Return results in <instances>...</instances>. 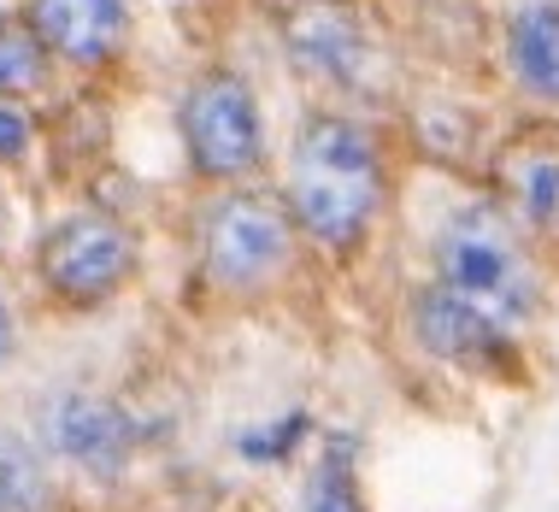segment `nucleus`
Segmentation results:
<instances>
[{
    "mask_svg": "<svg viewBox=\"0 0 559 512\" xmlns=\"http://www.w3.org/2000/svg\"><path fill=\"white\" fill-rule=\"evenodd\" d=\"M177 130H183L189 165L213 183H241L265 165L260 100L236 71H201L177 100Z\"/></svg>",
    "mask_w": 559,
    "mask_h": 512,
    "instance_id": "20e7f679",
    "label": "nucleus"
},
{
    "mask_svg": "<svg viewBox=\"0 0 559 512\" xmlns=\"http://www.w3.org/2000/svg\"><path fill=\"white\" fill-rule=\"evenodd\" d=\"M0 242H7V201H0Z\"/></svg>",
    "mask_w": 559,
    "mask_h": 512,
    "instance_id": "a211bd4d",
    "label": "nucleus"
},
{
    "mask_svg": "<svg viewBox=\"0 0 559 512\" xmlns=\"http://www.w3.org/2000/svg\"><path fill=\"white\" fill-rule=\"evenodd\" d=\"M507 59H512V78L536 100H559V7L554 0H536V7H524L512 19Z\"/></svg>",
    "mask_w": 559,
    "mask_h": 512,
    "instance_id": "9d476101",
    "label": "nucleus"
},
{
    "mask_svg": "<svg viewBox=\"0 0 559 512\" xmlns=\"http://www.w3.org/2000/svg\"><path fill=\"white\" fill-rule=\"evenodd\" d=\"M24 147H29V118L0 100V159H19Z\"/></svg>",
    "mask_w": 559,
    "mask_h": 512,
    "instance_id": "dca6fc26",
    "label": "nucleus"
},
{
    "mask_svg": "<svg viewBox=\"0 0 559 512\" xmlns=\"http://www.w3.org/2000/svg\"><path fill=\"white\" fill-rule=\"evenodd\" d=\"M53 507V477L36 442L0 430V512H48Z\"/></svg>",
    "mask_w": 559,
    "mask_h": 512,
    "instance_id": "ddd939ff",
    "label": "nucleus"
},
{
    "mask_svg": "<svg viewBox=\"0 0 559 512\" xmlns=\"http://www.w3.org/2000/svg\"><path fill=\"white\" fill-rule=\"evenodd\" d=\"M12 359H19V312L0 295V371H12Z\"/></svg>",
    "mask_w": 559,
    "mask_h": 512,
    "instance_id": "f3484780",
    "label": "nucleus"
},
{
    "mask_svg": "<svg viewBox=\"0 0 559 512\" xmlns=\"http://www.w3.org/2000/svg\"><path fill=\"white\" fill-rule=\"evenodd\" d=\"M283 41H289L300 78L359 83V71H366V24L347 0H300L283 24Z\"/></svg>",
    "mask_w": 559,
    "mask_h": 512,
    "instance_id": "6e6552de",
    "label": "nucleus"
},
{
    "mask_svg": "<svg viewBox=\"0 0 559 512\" xmlns=\"http://www.w3.org/2000/svg\"><path fill=\"white\" fill-rule=\"evenodd\" d=\"M413 336L425 354L453 359V366H501L512 348V330L448 283H425L413 295Z\"/></svg>",
    "mask_w": 559,
    "mask_h": 512,
    "instance_id": "0eeeda50",
    "label": "nucleus"
},
{
    "mask_svg": "<svg viewBox=\"0 0 559 512\" xmlns=\"http://www.w3.org/2000/svg\"><path fill=\"white\" fill-rule=\"evenodd\" d=\"M507 201L531 230H559V147L507 154Z\"/></svg>",
    "mask_w": 559,
    "mask_h": 512,
    "instance_id": "f8f14e48",
    "label": "nucleus"
},
{
    "mask_svg": "<svg viewBox=\"0 0 559 512\" xmlns=\"http://www.w3.org/2000/svg\"><path fill=\"white\" fill-rule=\"evenodd\" d=\"M430 260H436V283H448L465 300H477L507 330L536 319V307H542L536 271H531V253H524L519 224H512L507 206H495V201L453 206L442 218V230H436Z\"/></svg>",
    "mask_w": 559,
    "mask_h": 512,
    "instance_id": "f03ea898",
    "label": "nucleus"
},
{
    "mask_svg": "<svg viewBox=\"0 0 559 512\" xmlns=\"http://www.w3.org/2000/svg\"><path fill=\"white\" fill-rule=\"evenodd\" d=\"M300 512H366L359 495V436L330 430L312 454V477L300 489Z\"/></svg>",
    "mask_w": 559,
    "mask_h": 512,
    "instance_id": "9b49d317",
    "label": "nucleus"
},
{
    "mask_svg": "<svg viewBox=\"0 0 559 512\" xmlns=\"http://www.w3.org/2000/svg\"><path fill=\"white\" fill-rule=\"evenodd\" d=\"M295 213L289 201H271L253 189H230L218 201H206L201 213V271L218 289L253 295L265 283H277L295 260Z\"/></svg>",
    "mask_w": 559,
    "mask_h": 512,
    "instance_id": "7ed1b4c3",
    "label": "nucleus"
},
{
    "mask_svg": "<svg viewBox=\"0 0 559 512\" xmlns=\"http://www.w3.org/2000/svg\"><path fill=\"white\" fill-rule=\"evenodd\" d=\"M41 36L29 24H7L0 19V95H19V88L41 83Z\"/></svg>",
    "mask_w": 559,
    "mask_h": 512,
    "instance_id": "2eb2a0df",
    "label": "nucleus"
},
{
    "mask_svg": "<svg viewBox=\"0 0 559 512\" xmlns=\"http://www.w3.org/2000/svg\"><path fill=\"white\" fill-rule=\"evenodd\" d=\"M312 436H319V418H312L307 406H289V413L271 418V425L241 430L236 436V454L248 460V465H283V460H295Z\"/></svg>",
    "mask_w": 559,
    "mask_h": 512,
    "instance_id": "4468645a",
    "label": "nucleus"
},
{
    "mask_svg": "<svg viewBox=\"0 0 559 512\" xmlns=\"http://www.w3.org/2000/svg\"><path fill=\"white\" fill-rule=\"evenodd\" d=\"M135 265V242L130 230L107 213H71L48 230V242L36 253V271L48 283L53 300L66 307H100L124 289Z\"/></svg>",
    "mask_w": 559,
    "mask_h": 512,
    "instance_id": "39448f33",
    "label": "nucleus"
},
{
    "mask_svg": "<svg viewBox=\"0 0 559 512\" xmlns=\"http://www.w3.org/2000/svg\"><path fill=\"white\" fill-rule=\"evenodd\" d=\"M142 436H147L142 418L130 406L95 395V389H59L41 406V442H48V454H59L88 477H118L135 460Z\"/></svg>",
    "mask_w": 559,
    "mask_h": 512,
    "instance_id": "423d86ee",
    "label": "nucleus"
},
{
    "mask_svg": "<svg viewBox=\"0 0 559 512\" xmlns=\"http://www.w3.org/2000/svg\"><path fill=\"white\" fill-rule=\"evenodd\" d=\"M29 29L66 66H100L130 36V0H29Z\"/></svg>",
    "mask_w": 559,
    "mask_h": 512,
    "instance_id": "1a4fd4ad",
    "label": "nucleus"
},
{
    "mask_svg": "<svg viewBox=\"0 0 559 512\" xmlns=\"http://www.w3.org/2000/svg\"><path fill=\"white\" fill-rule=\"evenodd\" d=\"M383 206V147L359 118H307L289 147V213L319 248H354Z\"/></svg>",
    "mask_w": 559,
    "mask_h": 512,
    "instance_id": "f257e3e1",
    "label": "nucleus"
}]
</instances>
